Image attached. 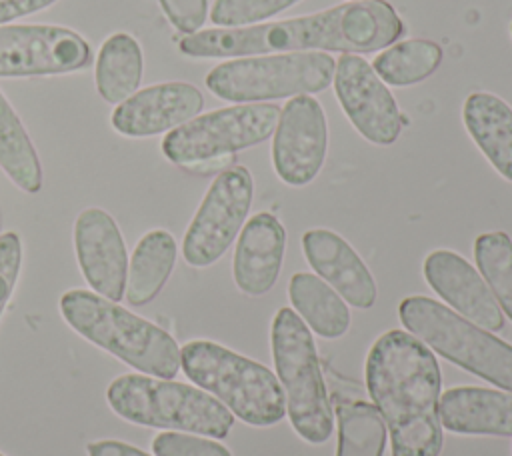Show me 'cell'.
<instances>
[{
	"label": "cell",
	"instance_id": "19",
	"mask_svg": "<svg viewBox=\"0 0 512 456\" xmlns=\"http://www.w3.org/2000/svg\"><path fill=\"white\" fill-rule=\"evenodd\" d=\"M442 428L456 434L512 436V392L482 386H456L442 394Z\"/></svg>",
	"mask_w": 512,
	"mask_h": 456
},
{
	"label": "cell",
	"instance_id": "23",
	"mask_svg": "<svg viewBox=\"0 0 512 456\" xmlns=\"http://www.w3.org/2000/svg\"><path fill=\"white\" fill-rule=\"evenodd\" d=\"M144 58L140 44L126 32L108 36L96 56V90L110 102L120 104L132 96L142 80Z\"/></svg>",
	"mask_w": 512,
	"mask_h": 456
},
{
	"label": "cell",
	"instance_id": "28",
	"mask_svg": "<svg viewBox=\"0 0 512 456\" xmlns=\"http://www.w3.org/2000/svg\"><path fill=\"white\" fill-rule=\"evenodd\" d=\"M300 0H214L210 20L218 28L254 26Z\"/></svg>",
	"mask_w": 512,
	"mask_h": 456
},
{
	"label": "cell",
	"instance_id": "13",
	"mask_svg": "<svg viewBox=\"0 0 512 456\" xmlns=\"http://www.w3.org/2000/svg\"><path fill=\"white\" fill-rule=\"evenodd\" d=\"M328 124L320 102L310 94L290 98L274 130L272 164L288 186L310 184L324 166Z\"/></svg>",
	"mask_w": 512,
	"mask_h": 456
},
{
	"label": "cell",
	"instance_id": "30",
	"mask_svg": "<svg viewBox=\"0 0 512 456\" xmlns=\"http://www.w3.org/2000/svg\"><path fill=\"white\" fill-rule=\"evenodd\" d=\"M22 264V242L16 232L0 234V318L10 302Z\"/></svg>",
	"mask_w": 512,
	"mask_h": 456
},
{
	"label": "cell",
	"instance_id": "9",
	"mask_svg": "<svg viewBox=\"0 0 512 456\" xmlns=\"http://www.w3.org/2000/svg\"><path fill=\"white\" fill-rule=\"evenodd\" d=\"M278 118L280 108L266 102L218 108L170 130L162 140V152L180 166L210 162L268 140Z\"/></svg>",
	"mask_w": 512,
	"mask_h": 456
},
{
	"label": "cell",
	"instance_id": "22",
	"mask_svg": "<svg viewBox=\"0 0 512 456\" xmlns=\"http://www.w3.org/2000/svg\"><path fill=\"white\" fill-rule=\"evenodd\" d=\"M288 298L296 314L318 336L334 340L348 332L350 310L342 296L320 276L296 272L288 284Z\"/></svg>",
	"mask_w": 512,
	"mask_h": 456
},
{
	"label": "cell",
	"instance_id": "4",
	"mask_svg": "<svg viewBox=\"0 0 512 456\" xmlns=\"http://www.w3.org/2000/svg\"><path fill=\"white\" fill-rule=\"evenodd\" d=\"M180 368L246 424L272 426L286 414L284 392L272 370L222 344L186 342L180 348Z\"/></svg>",
	"mask_w": 512,
	"mask_h": 456
},
{
	"label": "cell",
	"instance_id": "7",
	"mask_svg": "<svg viewBox=\"0 0 512 456\" xmlns=\"http://www.w3.org/2000/svg\"><path fill=\"white\" fill-rule=\"evenodd\" d=\"M398 316L410 334L448 362L512 392V346L428 296H408Z\"/></svg>",
	"mask_w": 512,
	"mask_h": 456
},
{
	"label": "cell",
	"instance_id": "24",
	"mask_svg": "<svg viewBox=\"0 0 512 456\" xmlns=\"http://www.w3.org/2000/svg\"><path fill=\"white\" fill-rule=\"evenodd\" d=\"M0 168L24 192L42 188V166L18 114L0 92Z\"/></svg>",
	"mask_w": 512,
	"mask_h": 456
},
{
	"label": "cell",
	"instance_id": "26",
	"mask_svg": "<svg viewBox=\"0 0 512 456\" xmlns=\"http://www.w3.org/2000/svg\"><path fill=\"white\" fill-rule=\"evenodd\" d=\"M338 448L336 456H382L386 424L378 410L362 400L342 402L336 408Z\"/></svg>",
	"mask_w": 512,
	"mask_h": 456
},
{
	"label": "cell",
	"instance_id": "34",
	"mask_svg": "<svg viewBox=\"0 0 512 456\" xmlns=\"http://www.w3.org/2000/svg\"><path fill=\"white\" fill-rule=\"evenodd\" d=\"M510 32H512V24H510Z\"/></svg>",
	"mask_w": 512,
	"mask_h": 456
},
{
	"label": "cell",
	"instance_id": "20",
	"mask_svg": "<svg viewBox=\"0 0 512 456\" xmlns=\"http://www.w3.org/2000/svg\"><path fill=\"white\" fill-rule=\"evenodd\" d=\"M462 118L488 162L512 182V106L492 92H472L464 102Z\"/></svg>",
	"mask_w": 512,
	"mask_h": 456
},
{
	"label": "cell",
	"instance_id": "16",
	"mask_svg": "<svg viewBox=\"0 0 512 456\" xmlns=\"http://www.w3.org/2000/svg\"><path fill=\"white\" fill-rule=\"evenodd\" d=\"M204 106L202 92L188 82H162L134 92L112 112V126L130 138L170 132Z\"/></svg>",
	"mask_w": 512,
	"mask_h": 456
},
{
	"label": "cell",
	"instance_id": "27",
	"mask_svg": "<svg viewBox=\"0 0 512 456\" xmlns=\"http://www.w3.org/2000/svg\"><path fill=\"white\" fill-rule=\"evenodd\" d=\"M474 258L502 312L512 320V238L500 230L480 234Z\"/></svg>",
	"mask_w": 512,
	"mask_h": 456
},
{
	"label": "cell",
	"instance_id": "29",
	"mask_svg": "<svg viewBox=\"0 0 512 456\" xmlns=\"http://www.w3.org/2000/svg\"><path fill=\"white\" fill-rule=\"evenodd\" d=\"M154 456H232L230 450L200 434L164 430L152 440Z\"/></svg>",
	"mask_w": 512,
	"mask_h": 456
},
{
	"label": "cell",
	"instance_id": "21",
	"mask_svg": "<svg viewBox=\"0 0 512 456\" xmlns=\"http://www.w3.org/2000/svg\"><path fill=\"white\" fill-rule=\"evenodd\" d=\"M176 264V240L170 232L156 228L146 232L128 262L124 298L130 306L152 302L164 288Z\"/></svg>",
	"mask_w": 512,
	"mask_h": 456
},
{
	"label": "cell",
	"instance_id": "3",
	"mask_svg": "<svg viewBox=\"0 0 512 456\" xmlns=\"http://www.w3.org/2000/svg\"><path fill=\"white\" fill-rule=\"evenodd\" d=\"M60 314L68 326L110 352L140 374L172 380L180 370V346L160 326L120 304L82 288L60 296Z\"/></svg>",
	"mask_w": 512,
	"mask_h": 456
},
{
	"label": "cell",
	"instance_id": "8",
	"mask_svg": "<svg viewBox=\"0 0 512 456\" xmlns=\"http://www.w3.org/2000/svg\"><path fill=\"white\" fill-rule=\"evenodd\" d=\"M336 60L328 52H282L222 62L206 74V88L228 102L252 104L314 94L330 86Z\"/></svg>",
	"mask_w": 512,
	"mask_h": 456
},
{
	"label": "cell",
	"instance_id": "18",
	"mask_svg": "<svg viewBox=\"0 0 512 456\" xmlns=\"http://www.w3.org/2000/svg\"><path fill=\"white\" fill-rule=\"evenodd\" d=\"M286 250V230L270 212L254 214L242 228L232 260L234 282L248 296H262L276 284Z\"/></svg>",
	"mask_w": 512,
	"mask_h": 456
},
{
	"label": "cell",
	"instance_id": "32",
	"mask_svg": "<svg viewBox=\"0 0 512 456\" xmlns=\"http://www.w3.org/2000/svg\"><path fill=\"white\" fill-rule=\"evenodd\" d=\"M54 2L56 0H0V26L20 16H28L38 10H44Z\"/></svg>",
	"mask_w": 512,
	"mask_h": 456
},
{
	"label": "cell",
	"instance_id": "12",
	"mask_svg": "<svg viewBox=\"0 0 512 456\" xmlns=\"http://www.w3.org/2000/svg\"><path fill=\"white\" fill-rule=\"evenodd\" d=\"M332 82L344 114L368 142L390 146L398 140L406 118L368 60L360 54H342Z\"/></svg>",
	"mask_w": 512,
	"mask_h": 456
},
{
	"label": "cell",
	"instance_id": "14",
	"mask_svg": "<svg viewBox=\"0 0 512 456\" xmlns=\"http://www.w3.org/2000/svg\"><path fill=\"white\" fill-rule=\"evenodd\" d=\"M76 260L88 286L118 302L124 298L128 254L116 220L102 208H86L74 222Z\"/></svg>",
	"mask_w": 512,
	"mask_h": 456
},
{
	"label": "cell",
	"instance_id": "6",
	"mask_svg": "<svg viewBox=\"0 0 512 456\" xmlns=\"http://www.w3.org/2000/svg\"><path fill=\"white\" fill-rule=\"evenodd\" d=\"M272 358L292 428L310 444L330 438L334 422L310 328L292 308L274 314Z\"/></svg>",
	"mask_w": 512,
	"mask_h": 456
},
{
	"label": "cell",
	"instance_id": "10",
	"mask_svg": "<svg viewBox=\"0 0 512 456\" xmlns=\"http://www.w3.org/2000/svg\"><path fill=\"white\" fill-rule=\"evenodd\" d=\"M254 180L248 168L222 170L206 190L182 240V256L194 268H206L230 248L252 206Z\"/></svg>",
	"mask_w": 512,
	"mask_h": 456
},
{
	"label": "cell",
	"instance_id": "35",
	"mask_svg": "<svg viewBox=\"0 0 512 456\" xmlns=\"http://www.w3.org/2000/svg\"><path fill=\"white\" fill-rule=\"evenodd\" d=\"M0 456H4V454H0Z\"/></svg>",
	"mask_w": 512,
	"mask_h": 456
},
{
	"label": "cell",
	"instance_id": "11",
	"mask_svg": "<svg viewBox=\"0 0 512 456\" xmlns=\"http://www.w3.org/2000/svg\"><path fill=\"white\" fill-rule=\"evenodd\" d=\"M90 44L52 24L0 26V78L68 74L88 66Z\"/></svg>",
	"mask_w": 512,
	"mask_h": 456
},
{
	"label": "cell",
	"instance_id": "33",
	"mask_svg": "<svg viewBox=\"0 0 512 456\" xmlns=\"http://www.w3.org/2000/svg\"><path fill=\"white\" fill-rule=\"evenodd\" d=\"M88 456H150L144 450L120 440H96L86 446Z\"/></svg>",
	"mask_w": 512,
	"mask_h": 456
},
{
	"label": "cell",
	"instance_id": "2",
	"mask_svg": "<svg viewBox=\"0 0 512 456\" xmlns=\"http://www.w3.org/2000/svg\"><path fill=\"white\" fill-rule=\"evenodd\" d=\"M366 386L390 432L392 456H440L442 376L422 340L406 330L384 332L368 352Z\"/></svg>",
	"mask_w": 512,
	"mask_h": 456
},
{
	"label": "cell",
	"instance_id": "17",
	"mask_svg": "<svg viewBox=\"0 0 512 456\" xmlns=\"http://www.w3.org/2000/svg\"><path fill=\"white\" fill-rule=\"evenodd\" d=\"M302 250L312 270L332 286L344 302L360 310L374 306L378 296L376 280L358 252L340 234L326 228L306 230Z\"/></svg>",
	"mask_w": 512,
	"mask_h": 456
},
{
	"label": "cell",
	"instance_id": "1",
	"mask_svg": "<svg viewBox=\"0 0 512 456\" xmlns=\"http://www.w3.org/2000/svg\"><path fill=\"white\" fill-rule=\"evenodd\" d=\"M404 34V22L386 0H350L314 14L242 28H210L186 34L178 48L192 58H244L272 52L366 54L388 48Z\"/></svg>",
	"mask_w": 512,
	"mask_h": 456
},
{
	"label": "cell",
	"instance_id": "25",
	"mask_svg": "<svg viewBox=\"0 0 512 456\" xmlns=\"http://www.w3.org/2000/svg\"><path fill=\"white\" fill-rule=\"evenodd\" d=\"M442 62V48L434 40L412 38L384 48L372 62L374 72L390 86H410L432 76Z\"/></svg>",
	"mask_w": 512,
	"mask_h": 456
},
{
	"label": "cell",
	"instance_id": "5",
	"mask_svg": "<svg viewBox=\"0 0 512 456\" xmlns=\"http://www.w3.org/2000/svg\"><path fill=\"white\" fill-rule=\"evenodd\" d=\"M106 400L120 418L162 430L226 438L234 416L198 386L144 374H122L106 388Z\"/></svg>",
	"mask_w": 512,
	"mask_h": 456
},
{
	"label": "cell",
	"instance_id": "31",
	"mask_svg": "<svg viewBox=\"0 0 512 456\" xmlns=\"http://www.w3.org/2000/svg\"><path fill=\"white\" fill-rule=\"evenodd\" d=\"M164 14L184 34H194L202 28L208 16V0H158Z\"/></svg>",
	"mask_w": 512,
	"mask_h": 456
},
{
	"label": "cell",
	"instance_id": "15",
	"mask_svg": "<svg viewBox=\"0 0 512 456\" xmlns=\"http://www.w3.org/2000/svg\"><path fill=\"white\" fill-rule=\"evenodd\" d=\"M428 286L472 324L498 332L504 328V314L482 274L452 250H434L424 260Z\"/></svg>",
	"mask_w": 512,
	"mask_h": 456
}]
</instances>
